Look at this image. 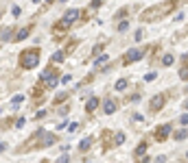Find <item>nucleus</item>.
I'll list each match as a JSON object with an SVG mask.
<instances>
[{"instance_id":"obj_1","label":"nucleus","mask_w":188,"mask_h":163,"mask_svg":"<svg viewBox=\"0 0 188 163\" xmlns=\"http://www.w3.org/2000/svg\"><path fill=\"white\" fill-rule=\"evenodd\" d=\"M57 141V137L53 135V133H48V130H35L24 144H22V150L24 152H31V150H44L48 146H53Z\"/></svg>"},{"instance_id":"obj_2","label":"nucleus","mask_w":188,"mask_h":163,"mask_svg":"<svg viewBox=\"0 0 188 163\" xmlns=\"http://www.w3.org/2000/svg\"><path fill=\"white\" fill-rule=\"evenodd\" d=\"M180 4V0H166L162 4H155L151 9H147L144 13H140V22H155V20H162L164 15H169L175 7Z\"/></svg>"},{"instance_id":"obj_3","label":"nucleus","mask_w":188,"mask_h":163,"mask_svg":"<svg viewBox=\"0 0 188 163\" xmlns=\"http://www.w3.org/2000/svg\"><path fill=\"white\" fill-rule=\"evenodd\" d=\"M79 18H81V11H79V9H68V11L64 13V18L55 24V37L64 35V33H66V31H68L77 20H79Z\"/></svg>"},{"instance_id":"obj_4","label":"nucleus","mask_w":188,"mask_h":163,"mask_svg":"<svg viewBox=\"0 0 188 163\" xmlns=\"http://www.w3.org/2000/svg\"><path fill=\"white\" fill-rule=\"evenodd\" d=\"M40 48H31V50H24L22 54H20V65L24 68V70H33L37 63H40Z\"/></svg>"},{"instance_id":"obj_5","label":"nucleus","mask_w":188,"mask_h":163,"mask_svg":"<svg viewBox=\"0 0 188 163\" xmlns=\"http://www.w3.org/2000/svg\"><path fill=\"white\" fill-rule=\"evenodd\" d=\"M40 81L44 83V87H55L57 83L61 81V76L57 74V70H55V68H46V70L42 72V76H40Z\"/></svg>"},{"instance_id":"obj_6","label":"nucleus","mask_w":188,"mask_h":163,"mask_svg":"<svg viewBox=\"0 0 188 163\" xmlns=\"http://www.w3.org/2000/svg\"><path fill=\"white\" fill-rule=\"evenodd\" d=\"M164 102H166V94H155V96L151 98V102H149V111H151V113H158V111L164 107Z\"/></svg>"},{"instance_id":"obj_7","label":"nucleus","mask_w":188,"mask_h":163,"mask_svg":"<svg viewBox=\"0 0 188 163\" xmlns=\"http://www.w3.org/2000/svg\"><path fill=\"white\" fill-rule=\"evenodd\" d=\"M144 57V50L142 48H131L125 57H123V65H129V63H134V61H138Z\"/></svg>"},{"instance_id":"obj_8","label":"nucleus","mask_w":188,"mask_h":163,"mask_svg":"<svg viewBox=\"0 0 188 163\" xmlns=\"http://www.w3.org/2000/svg\"><path fill=\"white\" fill-rule=\"evenodd\" d=\"M171 133H173V130H171V124H162V126L155 128V135H153V137H155V141H164Z\"/></svg>"},{"instance_id":"obj_9","label":"nucleus","mask_w":188,"mask_h":163,"mask_svg":"<svg viewBox=\"0 0 188 163\" xmlns=\"http://www.w3.org/2000/svg\"><path fill=\"white\" fill-rule=\"evenodd\" d=\"M31 31H33V24H29V26H22V28H20V31L15 33V37H13V39H15V41L26 39V37L31 35Z\"/></svg>"},{"instance_id":"obj_10","label":"nucleus","mask_w":188,"mask_h":163,"mask_svg":"<svg viewBox=\"0 0 188 163\" xmlns=\"http://www.w3.org/2000/svg\"><path fill=\"white\" fill-rule=\"evenodd\" d=\"M103 109H105V115H112V113L118 109V104H116V100L107 98V100H105V104H103Z\"/></svg>"},{"instance_id":"obj_11","label":"nucleus","mask_w":188,"mask_h":163,"mask_svg":"<svg viewBox=\"0 0 188 163\" xmlns=\"http://www.w3.org/2000/svg\"><path fill=\"white\" fill-rule=\"evenodd\" d=\"M96 107H98V98H94V96H92V98L86 102V111H88V113H94Z\"/></svg>"},{"instance_id":"obj_12","label":"nucleus","mask_w":188,"mask_h":163,"mask_svg":"<svg viewBox=\"0 0 188 163\" xmlns=\"http://www.w3.org/2000/svg\"><path fill=\"white\" fill-rule=\"evenodd\" d=\"M92 141H94V137H86V139H81L79 150H81V152H88V150H90V146H92Z\"/></svg>"},{"instance_id":"obj_13","label":"nucleus","mask_w":188,"mask_h":163,"mask_svg":"<svg viewBox=\"0 0 188 163\" xmlns=\"http://www.w3.org/2000/svg\"><path fill=\"white\" fill-rule=\"evenodd\" d=\"M64 59H66V52H61V50H59V52H55V54L50 57V61H53V63H64Z\"/></svg>"},{"instance_id":"obj_14","label":"nucleus","mask_w":188,"mask_h":163,"mask_svg":"<svg viewBox=\"0 0 188 163\" xmlns=\"http://www.w3.org/2000/svg\"><path fill=\"white\" fill-rule=\"evenodd\" d=\"M112 146V135H109V130H103V148L107 150Z\"/></svg>"},{"instance_id":"obj_15","label":"nucleus","mask_w":188,"mask_h":163,"mask_svg":"<svg viewBox=\"0 0 188 163\" xmlns=\"http://www.w3.org/2000/svg\"><path fill=\"white\" fill-rule=\"evenodd\" d=\"M173 137H175L177 141H182V139H186V137H188L186 128H182V130H175V133H173Z\"/></svg>"},{"instance_id":"obj_16","label":"nucleus","mask_w":188,"mask_h":163,"mask_svg":"<svg viewBox=\"0 0 188 163\" xmlns=\"http://www.w3.org/2000/svg\"><path fill=\"white\" fill-rule=\"evenodd\" d=\"M144 152H147V141H140L138 148H136V155L138 157H144Z\"/></svg>"},{"instance_id":"obj_17","label":"nucleus","mask_w":188,"mask_h":163,"mask_svg":"<svg viewBox=\"0 0 188 163\" xmlns=\"http://www.w3.org/2000/svg\"><path fill=\"white\" fill-rule=\"evenodd\" d=\"M9 39H11V28L4 26V28H2V43H7Z\"/></svg>"},{"instance_id":"obj_18","label":"nucleus","mask_w":188,"mask_h":163,"mask_svg":"<svg viewBox=\"0 0 188 163\" xmlns=\"http://www.w3.org/2000/svg\"><path fill=\"white\" fill-rule=\"evenodd\" d=\"M127 85H129V83H127V79H120V81L116 83L114 87H116V91H123V89H127Z\"/></svg>"},{"instance_id":"obj_19","label":"nucleus","mask_w":188,"mask_h":163,"mask_svg":"<svg viewBox=\"0 0 188 163\" xmlns=\"http://www.w3.org/2000/svg\"><path fill=\"white\" fill-rule=\"evenodd\" d=\"M162 65H166V68L173 65V54H164V57H162Z\"/></svg>"},{"instance_id":"obj_20","label":"nucleus","mask_w":188,"mask_h":163,"mask_svg":"<svg viewBox=\"0 0 188 163\" xmlns=\"http://www.w3.org/2000/svg\"><path fill=\"white\" fill-rule=\"evenodd\" d=\"M114 144H116V146L125 144V133H116V137H114Z\"/></svg>"},{"instance_id":"obj_21","label":"nucleus","mask_w":188,"mask_h":163,"mask_svg":"<svg viewBox=\"0 0 188 163\" xmlns=\"http://www.w3.org/2000/svg\"><path fill=\"white\" fill-rule=\"evenodd\" d=\"M22 100H24V96H20V94H18V96H13L11 104H13V107H20V104H22Z\"/></svg>"},{"instance_id":"obj_22","label":"nucleus","mask_w":188,"mask_h":163,"mask_svg":"<svg viewBox=\"0 0 188 163\" xmlns=\"http://www.w3.org/2000/svg\"><path fill=\"white\" fill-rule=\"evenodd\" d=\"M180 79H184V81H188V63H184V68L180 70Z\"/></svg>"},{"instance_id":"obj_23","label":"nucleus","mask_w":188,"mask_h":163,"mask_svg":"<svg viewBox=\"0 0 188 163\" xmlns=\"http://www.w3.org/2000/svg\"><path fill=\"white\" fill-rule=\"evenodd\" d=\"M127 28H129V22H127V20H123V22L118 24V31H120V33H125Z\"/></svg>"},{"instance_id":"obj_24","label":"nucleus","mask_w":188,"mask_h":163,"mask_svg":"<svg viewBox=\"0 0 188 163\" xmlns=\"http://www.w3.org/2000/svg\"><path fill=\"white\" fill-rule=\"evenodd\" d=\"M103 63H107V54H101V57L96 59V65H103Z\"/></svg>"},{"instance_id":"obj_25","label":"nucleus","mask_w":188,"mask_h":163,"mask_svg":"<svg viewBox=\"0 0 188 163\" xmlns=\"http://www.w3.org/2000/svg\"><path fill=\"white\" fill-rule=\"evenodd\" d=\"M68 161H70V157H68V155H61V157L57 159V163H68Z\"/></svg>"},{"instance_id":"obj_26","label":"nucleus","mask_w":188,"mask_h":163,"mask_svg":"<svg viewBox=\"0 0 188 163\" xmlns=\"http://www.w3.org/2000/svg\"><path fill=\"white\" fill-rule=\"evenodd\" d=\"M11 13H13V18H18V15L22 13V9H20V7H13V9H11Z\"/></svg>"},{"instance_id":"obj_27","label":"nucleus","mask_w":188,"mask_h":163,"mask_svg":"<svg viewBox=\"0 0 188 163\" xmlns=\"http://www.w3.org/2000/svg\"><path fill=\"white\" fill-rule=\"evenodd\" d=\"M155 76H158V74H155V72H149V74H147V76H144V81H153V79H155Z\"/></svg>"},{"instance_id":"obj_28","label":"nucleus","mask_w":188,"mask_h":163,"mask_svg":"<svg viewBox=\"0 0 188 163\" xmlns=\"http://www.w3.org/2000/svg\"><path fill=\"white\" fill-rule=\"evenodd\" d=\"M142 37H144V31H142V28H140V31H136V41H140Z\"/></svg>"},{"instance_id":"obj_29","label":"nucleus","mask_w":188,"mask_h":163,"mask_svg":"<svg viewBox=\"0 0 188 163\" xmlns=\"http://www.w3.org/2000/svg\"><path fill=\"white\" fill-rule=\"evenodd\" d=\"M24 122H26V120H24V118H20V120L15 122V126H18V128H22V126H24Z\"/></svg>"},{"instance_id":"obj_30","label":"nucleus","mask_w":188,"mask_h":163,"mask_svg":"<svg viewBox=\"0 0 188 163\" xmlns=\"http://www.w3.org/2000/svg\"><path fill=\"white\" fill-rule=\"evenodd\" d=\"M90 7H92V9H96V7H101V0H92V2H90Z\"/></svg>"},{"instance_id":"obj_31","label":"nucleus","mask_w":188,"mask_h":163,"mask_svg":"<svg viewBox=\"0 0 188 163\" xmlns=\"http://www.w3.org/2000/svg\"><path fill=\"white\" fill-rule=\"evenodd\" d=\"M66 98H68V96H66V94H61V96H57V98H55V102H61V100H66Z\"/></svg>"},{"instance_id":"obj_32","label":"nucleus","mask_w":188,"mask_h":163,"mask_svg":"<svg viewBox=\"0 0 188 163\" xmlns=\"http://www.w3.org/2000/svg\"><path fill=\"white\" fill-rule=\"evenodd\" d=\"M70 81H72V79H70V74H66V76L61 79V83H64V85H66V83H70Z\"/></svg>"},{"instance_id":"obj_33","label":"nucleus","mask_w":188,"mask_h":163,"mask_svg":"<svg viewBox=\"0 0 188 163\" xmlns=\"http://www.w3.org/2000/svg\"><path fill=\"white\" fill-rule=\"evenodd\" d=\"M180 122H182L184 126H186V124H188V115H182V118H180Z\"/></svg>"},{"instance_id":"obj_34","label":"nucleus","mask_w":188,"mask_h":163,"mask_svg":"<svg viewBox=\"0 0 188 163\" xmlns=\"http://www.w3.org/2000/svg\"><path fill=\"white\" fill-rule=\"evenodd\" d=\"M136 163H149V159H147V157H142V159H138Z\"/></svg>"},{"instance_id":"obj_35","label":"nucleus","mask_w":188,"mask_h":163,"mask_svg":"<svg viewBox=\"0 0 188 163\" xmlns=\"http://www.w3.org/2000/svg\"><path fill=\"white\" fill-rule=\"evenodd\" d=\"M184 109H186V111H188V100H186V102H184Z\"/></svg>"},{"instance_id":"obj_36","label":"nucleus","mask_w":188,"mask_h":163,"mask_svg":"<svg viewBox=\"0 0 188 163\" xmlns=\"http://www.w3.org/2000/svg\"><path fill=\"white\" fill-rule=\"evenodd\" d=\"M44 2H46V4H50V2H55V0H44Z\"/></svg>"},{"instance_id":"obj_37","label":"nucleus","mask_w":188,"mask_h":163,"mask_svg":"<svg viewBox=\"0 0 188 163\" xmlns=\"http://www.w3.org/2000/svg\"><path fill=\"white\" fill-rule=\"evenodd\" d=\"M33 2H42V0H33Z\"/></svg>"},{"instance_id":"obj_38","label":"nucleus","mask_w":188,"mask_h":163,"mask_svg":"<svg viewBox=\"0 0 188 163\" xmlns=\"http://www.w3.org/2000/svg\"><path fill=\"white\" fill-rule=\"evenodd\" d=\"M61 2H66V0H61Z\"/></svg>"},{"instance_id":"obj_39","label":"nucleus","mask_w":188,"mask_h":163,"mask_svg":"<svg viewBox=\"0 0 188 163\" xmlns=\"http://www.w3.org/2000/svg\"><path fill=\"white\" fill-rule=\"evenodd\" d=\"M186 157H188V152H186Z\"/></svg>"},{"instance_id":"obj_40","label":"nucleus","mask_w":188,"mask_h":163,"mask_svg":"<svg viewBox=\"0 0 188 163\" xmlns=\"http://www.w3.org/2000/svg\"><path fill=\"white\" fill-rule=\"evenodd\" d=\"M44 163H48V161H44Z\"/></svg>"}]
</instances>
